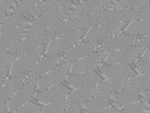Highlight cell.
<instances>
[{
	"label": "cell",
	"mask_w": 150,
	"mask_h": 113,
	"mask_svg": "<svg viewBox=\"0 0 150 113\" xmlns=\"http://www.w3.org/2000/svg\"><path fill=\"white\" fill-rule=\"evenodd\" d=\"M95 81V75L93 74H88V73H83V74H79L75 77L71 79V84L74 85L75 87H79L81 89L84 88H89V86L93 84Z\"/></svg>",
	"instance_id": "6da1fadb"
},
{
	"label": "cell",
	"mask_w": 150,
	"mask_h": 113,
	"mask_svg": "<svg viewBox=\"0 0 150 113\" xmlns=\"http://www.w3.org/2000/svg\"><path fill=\"white\" fill-rule=\"evenodd\" d=\"M110 96L109 95H100L93 100V102L90 103V110L91 111H96V112H100L101 110H103L107 106V103L109 101Z\"/></svg>",
	"instance_id": "7a4b0ae2"
},
{
	"label": "cell",
	"mask_w": 150,
	"mask_h": 113,
	"mask_svg": "<svg viewBox=\"0 0 150 113\" xmlns=\"http://www.w3.org/2000/svg\"><path fill=\"white\" fill-rule=\"evenodd\" d=\"M133 85L135 88H139V89L147 88L148 86H150V75L139 76L133 81Z\"/></svg>",
	"instance_id": "3957f363"
},
{
	"label": "cell",
	"mask_w": 150,
	"mask_h": 113,
	"mask_svg": "<svg viewBox=\"0 0 150 113\" xmlns=\"http://www.w3.org/2000/svg\"><path fill=\"white\" fill-rule=\"evenodd\" d=\"M144 106L140 103H131L125 107L126 113H143Z\"/></svg>",
	"instance_id": "277c9868"
},
{
	"label": "cell",
	"mask_w": 150,
	"mask_h": 113,
	"mask_svg": "<svg viewBox=\"0 0 150 113\" xmlns=\"http://www.w3.org/2000/svg\"><path fill=\"white\" fill-rule=\"evenodd\" d=\"M79 112H81V111H79L76 107H74V108H71V109L68 110L67 112H64V113H79Z\"/></svg>",
	"instance_id": "5b68a950"
},
{
	"label": "cell",
	"mask_w": 150,
	"mask_h": 113,
	"mask_svg": "<svg viewBox=\"0 0 150 113\" xmlns=\"http://www.w3.org/2000/svg\"><path fill=\"white\" fill-rule=\"evenodd\" d=\"M99 113H115V110L114 109H103Z\"/></svg>",
	"instance_id": "8992f818"
},
{
	"label": "cell",
	"mask_w": 150,
	"mask_h": 113,
	"mask_svg": "<svg viewBox=\"0 0 150 113\" xmlns=\"http://www.w3.org/2000/svg\"><path fill=\"white\" fill-rule=\"evenodd\" d=\"M144 44H145L146 46H150V35H148V36H146V37H145Z\"/></svg>",
	"instance_id": "52a82bcc"
},
{
	"label": "cell",
	"mask_w": 150,
	"mask_h": 113,
	"mask_svg": "<svg viewBox=\"0 0 150 113\" xmlns=\"http://www.w3.org/2000/svg\"><path fill=\"white\" fill-rule=\"evenodd\" d=\"M146 100H147V101H148V102H150V94H148V95H147Z\"/></svg>",
	"instance_id": "ba28073f"
}]
</instances>
